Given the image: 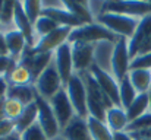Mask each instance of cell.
<instances>
[{
	"instance_id": "6da1fadb",
	"label": "cell",
	"mask_w": 151,
	"mask_h": 140,
	"mask_svg": "<svg viewBox=\"0 0 151 140\" xmlns=\"http://www.w3.org/2000/svg\"><path fill=\"white\" fill-rule=\"evenodd\" d=\"M84 83H85V89H87V108H88V117H94L97 120L106 118V112L109 108L113 107L111 101L107 98V95L100 89V86L97 85L96 79L93 77V75L90 72H84L79 73Z\"/></svg>"
},
{
	"instance_id": "7a4b0ae2",
	"label": "cell",
	"mask_w": 151,
	"mask_h": 140,
	"mask_svg": "<svg viewBox=\"0 0 151 140\" xmlns=\"http://www.w3.org/2000/svg\"><path fill=\"white\" fill-rule=\"evenodd\" d=\"M96 22L101 23L104 28H107L111 34H114L117 38H126L129 40L138 23L139 19L128 16V15H120V13H113V12H103L97 16Z\"/></svg>"
},
{
	"instance_id": "3957f363",
	"label": "cell",
	"mask_w": 151,
	"mask_h": 140,
	"mask_svg": "<svg viewBox=\"0 0 151 140\" xmlns=\"http://www.w3.org/2000/svg\"><path fill=\"white\" fill-rule=\"evenodd\" d=\"M119 38L111 34L107 28H104L99 22H93L88 25H82L79 28H75L70 31L69 44L73 43H85V44H93L96 45L97 43H103V41H110V43H116Z\"/></svg>"
},
{
	"instance_id": "277c9868",
	"label": "cell",
	"mask_w": 151,
	"mask_h": 140,
	"mask_svg": "<svg viewBox=\"0 0 151 140\" xmlns=\"http://www.w3.org/2000/svg\"><path fill=\"white\" fill-rule=\"evenodd\" d=\"M128 50L131 60L138 55L151 53V13L139 19L134 35L128 40Z\"/></svg>"
},
{
	"instance_id": "5b68a950",
	"label": "cell",
	"mask_w": 151,
	"mask_h": 140,
	"mask_svg": "<svg viewBox=\"0 0 151 140\" xmlns=\"http://www.w3.org/2000/svg\"><path fill=\"white\" fill-rule=\"evenodd\" d=\"M65 91L68 93L72 107L76 112V117L81 118H88V108H87V89H85V83L81 77V75L75 73L63 86Z\"/></svg>"
},
{
	"instance_id": "8992f818",
	"label": "cell",
	"mask_w": 151,
	"mask_h": 140,
	"mask_svg": "<svg viewBox=\"0 0 151 140\" xmlns=\"http://www.w3.org/2000/svg\"><path fill=\"white\" fill-rule=\"evenodd\" d=\"M32 85L38 93V96H41L47 101H50L59 91L63 89V82H62L53 61L46 67V70L37 77V80Z\"/></svg>"
},
{
	"instance_id": "52a82bcc",
	"label": "cell",
	"mask_w": 151,
	"mask_h": 140,
	"mask_svg": "<svg viewBox=\"0 0 151 140\" xmlns=\"http://www.w3.org/2000/svg\"><path fill=\"white\" fill-rule=\"evenodd\" d=\"M131 72V57L128 50V40L119 38L114 43L113 55H111V75L117 82L128 77Z\"/></svg>"
},
{
	"instance_id": "ba28073f",
	"label": "cell",
	"mask_w": 151,
	"mask_h": 140,
	"mask_svg": "<svg viewBox=\"0 0 151 140\" xmlns=\"http://www.w3.org/2000/svg\"><path fill=\"white\" fill-rule=\"evenodd\" d=\"M37 108H38V117H37V124L41 127V130L44 131V134L49 137V140H54L60 134V126L56 120V115L51 109L50 102L41 96L37 95L35 99Z\"/></svg>"
},
{
	"instance_id": "9c48e42d",
	"label": "cell",
	"mask_w": 151,
	"mask_h": 140,
	"mask_svg": "<svg viewBox=\"0 0 151 140\" xmlns=\"http://www.w3.org/2000/svg\"><path fill=\"white\" fill-rule=\"evenodd\" d=\"M103 12H113L120 15H128L137 19H142L151 13V1L139 0H122V1H104Z\"/></svg>"
},
{
	"instance_id": "30bf717a",
	"label": "cell",
	"mask_w": 151,
	"mask_h": 140,
	"mask_svg": "<svg viewBox=\"0 0 151 140\" xmlns=\"http://www.w3.org/2000/svg\"><path fill=\"white\" fill-rule=\"evenodd\" d=\"M49 102H50L51 109H53V112L56 115V120H57V123L60 126V130L65 129L76 117V112H75V109L72 107V102H70L68 93L65 91V88L56 93Z\"/></svg>"
},
{
	"instance_id": "8fae6325",
	"label": "cell",
	"mask_w": 151,
	"mask_h": 140,
	"mask_svg": "<svg viewBox=\"0 0 151 140\" xmlns=\"http://www.w3.org/2000/svg\"><path fill=\"white\" fill-rule=\"evenodd\" d=\"M51 61H53V53H35L32 51L31 47H27L25 53L22 54L18 63H21L29 70L32 76V83H34Z\"/></svg>"
},
{
	"instance_id": "7c38bea8",
	"label": "cell",
	"mask_w": 151,
	"mask_h": 140,
	"mask_svg": "<svg viewBox=\"0 0 151 140\" xmlns=\"http://www.w3.org/2000/svg\"><path fill=\"white\" fill-rule=\"evenodd\" d=\"M93 77L96 79L97 85L100 86V89L107 95V98L111 101V104L114 107H120V96H119V82L114 79V76L109 72H104L103 69L97 67L96 64H93V67L88 70Z\"/></svg>"
},
{
	"instance_id": "4fadbf2b",
	"label": "cell",
	"mask_w": 151,
	"mask_h": 140,
	"mask_svg": "<svg viewBox=\"0 0 151 140\" xmlns=\"http://www.w3.org/2000/svg\"><path fill=\"white\" fill-rule=\"evenodd\" d=\"M53 63L57 69V73L63 82V86L66 82L75 75L73 70V61H72V45L69 43L60 45L53 53Z\"/></svg>"
},
{
	"instance_id": "5bb4252c",
	"label": "cell",
	"mask_w": 151,
	"mask_h": 140,
	"mask_svg": "<svg viewBox=\"0 0 151 140\" xmlns=\"http://www.w3.org/2000/svg\"><path fill=\"white\" fill-rule=\"evenodd\" d=\"M72 45V61L75 73L88 72L94 64V45L85 43H73Z\"/></svg>"
},
{
	"instance_id": "9a60e30c",
	"label": "cell",
	"mask_w": 151,
	"mask_h": 140,
	"mask_svg": "<svg viewBox=\"0 0 151 140\" xmlns=\"http://www.w3.org/2000/svg\"><path fill=\"white\" fill-rule=\"evenodd\" d=\"M70 28L66 26H59L49 35L43 37L38 40V43L32 47V51L35 53H54L57 48L68 43L69 35H70Z\"/></svg>"
},
{
	"instance_id": "2e32d148",
	"label": "cell",
	"mask_w": 151,
	"mask_h": 140,
	"mask_svg": "<svg viewBox=\"0 0 151 140\" xmlns=\"http://www.w3.org/2000/svg\"><path fill=\"white\" fill-rule=\"evenodd\" d=\"M13 28L18 29L24 35L28 47L32 48V47L37 44V38H35V32H34V23L25 15V12H24V9L21 6V1H16L15 18H13Z\"/></svg>"
},
{
	"instance_id": "e0dca14e",
	"label": "cell",
	"mask_w": 151,
	"mask_h": 140,
	"mask_svg": "<svg viewBox=\"0 0 151 140\" xmlns=\"http://www.w3.org/2000/svg\"><path fill=\"white\" fill-rule=\"evenodd\" d=\"M63 140H93L87 120L81 117H75L65 129L60 131Z\"/></svg>"
},
{
	"instance_id": "ac0fdd59",
	"label": "cell",
	"mask_w": 151,
	"mask_h": 140,
	"mask_svg": "<svg viewBox=\"0 0 151 140\" xmlns=\"http://www.w3.org/2000/svg\"><path fill=\"white\" fill-rule=\"evenodd\" d=\"M43 15L51 18L59 26H66V28H70V29H75V28L82 26V23L63 4L60 7H47V9H43Z\"/></svg>"
},
{
	"instance_id": "d6986e66",
	"label": "cell",
	"mask_w": 151,
	"mask_h": 140,
	"mask_svg": "<svg viewBox=\"0 0 151 140\" xmlns=\"http://www.w3.org/2000/svg\"><path fill=\"white\" fill-rule=\"evenodd\" d=\"M104 123L107 124V127L113 131V133H117V131H126L128 126H129V120H128V115H126V111L125 108L122 107H111L107 109L106 112V118H104Z\"/></svg>"
},
{
	"instance_id": "ffe728a7",
	"label": "cell",
	"mask_w": 151,
	"mask_h": 140,
	"mask_svg": "<svg viewBox=\"0 0 151 140\" xmlns=\"http://www.w3.org/2000/svg\"><path fill=\"white\" fill-rule=\"evenodd\" d=\"M114 43L103 41L94 45V64L104 72L111 73V55H113Z\"/></svg>"
},
{
	"instance_id": "44dd1931",
	"label": "cell",
	"mask_w": 151,
	"mask_h": 140,
	"mask_svg": "<svg viewBox=\"0 0 151 140\" xmlns=\"http://www.w3.org/2000/svg\"><path fill=\"white\" fill-rule=\"evenodd\" d=\"M4 38H6V44H7V50H9V55L19 61V58L22 57V54L25 53V50L28 47L24 35L18 29L13 28V29L4 32Z\"/></svg>"
},
{
	"instance_id": "7402d4cb",
	"label": "cell",
	"mask_w": 151,
	"mask_h": 140,
	"mask_svg": "<svg viewBox=\"0 0 151 140\" xmlns=\"http://www.w3.org/2000/svg\"><path fill=\"white\" fill-rule=\"evenodd\" d=\"M63 6L82 23V25H88L96 22L94 13L91 10L90 1H63Z\"/></svg>"
},
{
	"instance_id": "603a6c76",
	"label": "cell",
	"mask_w": 151,
	"mask_h": 140,
	"mask_svg": "<svg viewBox=\"0 0 151 140\" xmlns=\"http://www.w3.org/2000/svg\"><path fill=\"white\" fill-rule=\"evenodd\" d=\"M37 95L38 93L35 91L34 85H10L7 98L16 99V101L22 102L24 105H29V104L35 102Z\"/></svg>"
},
{
	"instance_id": "cb8c5ba5",
	"label": "cell",
	"mask_w": 151,
	"mask_h": 140,
	"mask_svg": "<svg viewBox=\"0 0 151 140\" xmlns=\"http://www.w3.org/2000/svg\"><path fill=\"white\" fill-rule=\"evenodd\" d=\"M37 117H38L37 104L32 102V104L27 105L24 108V112L21 114V117L15 121V130H16V133L21 134L25 130H28L29 127H32L34 124H37Z\"/></svg>"
},
{
	"instance_id": "d4e9b609",
	"label": "cell",
	"mask_w": 151,
	"mask_h": 140,
	"mask_svg": "<svg viewBox=\"0 0 151 140\" xmlns=\"http://www.w3.org/2000/svg\"><path fill=\"white\" fill-rule=\"evenodd\" d=\"M128 77L138 93H148L151 91V70H131Z\"/></svg>"
},
{
	"instance_id": "484cf974",
	"label": "cell",
	"mask_w": 151,
	"mask_h": 140,
	"mask_svg": "<svg viewBox=\"0 0 151 140\" xmlns=\"http://www.w3.org/2000/svg\"><path fill=\"white\" fill-rule=\"evenodd\" d=\"M129 123L148 112V93H138L134 102L125 109Z\"/></svg>"
},
{
	"instance_id": "4316f807",
	"label": "cell",
	"mask_w": 151,
	"mask_h": 140,
	"mask_svg": "<svg viewBox=\"0 0 151 140\" xmlns=\"http://www.w3.org/2000/svg\"><path fill=\"white\" fill-rule=\"evenodd\" d=\"M87 124H88V129H90L93 140H113V131L107 127V124L103 120L88 117Z\"/></svg>"
},
{
	"instance_id": "83f0119b",
	"label": "cell",
	"mask_w": 151,
	"mask_h": 140,
	"mask_svg": "<svg viewBox=\"0 0 151 140\" xmlns=\"http://www.w3.org/2000/svg\"><path fill=\"white\" fill-rule=\"evenodd\" d=\"M119 96H120V107L122 108H128L134 99L138 96V92L135 91V88L132 86L129 77H125L123 80L119 82Z\"/></svg>"
},
{
	"instance_id": "f1b7e54d",
	"label": "cell",
	"mask_w": 151,
	"mask_h": 140,
	"mask_svg": "<svg viewBox=\"0 0 151 140\" xmlns=\"http://www.w3.org/2000/svg\"><path fill=\"white\" fill-rule=\"evenodd\" d=\"M15 7H16V1H3L1 10H0V25H1V31H10L13 29V18H15Z\"/></svg>"
},
{
	"instance_id": "f546056e",
	"label": "cell",
	"mask_w": 151,
	"mask_h": 140,
	"mask_svg": "<svg viewBox=\"0 0 151 140\" xmlns=\"http://www.w3.org/2000/svg\"><path fill=\"white\" fill-rule=\"evenodd\" d=\"M7 80L10 85H32V76L29 70L21 63L15 66V69L7 76Z\"/></svg>"
},
{
	"instance_id": "4dcf8cb0",
	"label": "cell",
	"mask_w": 151,
	"mask_h": 140,
	"mask_svg": "<svg viewBox=\"0 0 151 140\" xmlns=\"http://www.w3.org/2000/svg\"><path fill=\"white\" fill-rule=\"evenodd\" d=\"M57 28H59V25H57L51 18L46 16V15H41V16L37 19V22L34 23V32H35L37 43H38L40 38L49 35L50 32H53V31L57 29Z\"/></svg>"
},
{
	"instance_id": "1f68e13d",
	"label": "cell",
	"mask_w": 151,
	"mask_h": 140,
	"mask_svg": "<svg viewBox=\"0 0 151 140\" xmlns=\"http://www.w3.org/2000/svg\"><path fill=\"white\" fill-rule=\"evenodd\" d=\"M27 105H24L22 102L16 101V99H12V98H6L4 99V117L7 120H12V121H16L21 114L24 112V108Z\"/></svg>"
},
{
	"instance_id": "d6a6232c",
	"label": "cell",
	"mask_w": 151,
	"mask_h": 140,
	"mask_svg": "<svg viewBox=\"0 0 151 140\" xmlns=\"http://www.w3.org/2000/svg\"><path fill=\"white\" fill-rule=\"evenodd\" d=\"M151 130V112L148 111L147 114L141 115L139 118L134 120L129 123L126 131L131 133V134H135V133H141V131H147Z\"/></svg>"
},
{
	"instance_id": "836d02e7",
	"label": "cell",
	"mask_w": 151,
	"mask_h": 140,
	"mask_svg": "<svg viewBox=\"0 0 151 140\" xmlns=\"http://www.w3.org/2000/svg\"><path fill=\"white\" fill-rule=\"evenodd\" d=\"M21 6L32 23H35L37 19L43 15V1H21Z\"/></svg>"
},
{
	"instance_id": "e575fe53",
	"label": "cell",
	"mask_w": 151,
	"mask_h": 140,
	"mask_svg": "<svg viewBox=\"0 0 151 140\" xmlns=\"http://www.w3.org/2000/svg\"><path fill=\"white\" fill-rule=\"evenodd\" d=\"M19 136H21V140H49V137L44 134V131L41 130L38 124H34L32 127H29Z\"/></svg>"
},
{
	"instance_id": "d590c367",
	"label": "cell",
	"mask_w": 151,
	"mask_h": 140,
	"mask_svg": "<svg viewBox=\"0 0 151 140\" xmlns=\"http://www.w3.org/2000/svg\"><path fill=\"white\" fill-rule=\"evenodd\" d=\"M137 69L151 70V53L138 55V57L131 60V70H137Z\"/></svg>"
},
{
	"instance_id": "8d00e7d4",
	"label": "cell",
	"mask_w": 151,
	"mask_h": 140,
	"mask_svg": "<svg viewBox=\"0 0 151 140\" xmlns=\"http://www.w3.org/2000/svg\"><path fill=\"white\" fill-rule=\"evenodd\" d=\"M16 64H18V60L12 58L10 55H0V76L7 77Z\"/></svg>"
},
{
	"instance_id": "74e56055",
	"label": "cell",
	"mask_w": 151,
	"mask_h": 140,
	"mask_svg": "<svg viewBox=\"0 0 151 140\" xmlns=\"http://www.w3.org/2000/svg\"><path fill=\"white\" fill-rule=\"evenodd\" d=\"M15 133H16V130H15V121L7 120V118H4V120L0 121V139L1 137L12 136Z\"/></svg>"
},
{
	"instance_id": "f35d334b",
	"label": "cell",
	"mask_w": 151,
	"mask_h": 140,
	"mask_svg": "<svg viewBox=\"0 0 151 140\" xmlns=\"http://www.w3.org/2000/svg\"><path fill=\"white\" fill-rule=\"evenodd\" d=\"M9 80L6 76H0V101L6 99L7 98V92H9Z\"/></svg>"
},
{
	"instance_id": "ab89813d",
	"label": "cell",
	"mask_w": 151,
	"mask_h": 140,
	"mask_svg": "<svg viewBox=\"0 0 151 140\" xmlns=\"http://www.w3.org/2000/svg\"><path fill=\"white\" fill-rule=\"evenodd\" d=\"M113 140H134V136L128 131H117L113 133Z\"/></svg>"
},
{
	"instance_id": "60d3db41",
	"label": "cell",
	"mask_w": 151,
	"mask_h": 140,
	"mask_svg": "<svg viewBox=\"0 0 151 140\" xmlns=\"http://www.w3.org/2000/svg\"><path fill=\"white\" fill-rule=\"evenodd\" d=\"M0 55H9V50H7V44H6L4 32H0Z\"/></svg>"
},
{
	"instance_id": "b9f144b4",
	"label": "cell",
	"mask_w": 151,
	"mask_h": 140,
	"mask_svg": "<svg viewBox=\"0 0 151 140\" xmlns=\"http://www.w3.org/2000/svg\"><path fill=\"white\" fill-rule=\"evenodd\" d=\"M132 136H134V140H151V130L141 131V133H135Z\"/></svg>"
},
{
	"instance_id": "7bdbcfd3",
	"label": "cell",
	"mask_w": 151,
	"mask_h": 140,
	"mask_svg": "<svg viewBox=\"0 0 151 140\" xmlns=\"http://www.w3.org/2000/svg\"><path fill=\"white\" fill-rule=\"evenodd\" d=\"M4 118L6 117H4V99H3V101H0V121Z\"/></svg>"
},
{
	"instance_id": "ee69618b",
	"label": "cell",
	"mask_w": 151,
	"mask_h": 140,
	"mask_svg": "<svg viewBox=\"0 0 151 140\" xmlns=\"http://www.w3.org/2000/svg\"><path fill=\"white\" fill-rule=\"evenodd\" d=\"M0 140H21V136H19L18 133H15V134H12V136H7V137H1Z\"/></svg>"
},
{
	"instance_id": "f6af8a7d",
	"label": "cell",
	"mask_w": 151,
	"mask_h": 140,
	"mask_svg": "<svg viewBox=\"0 0 151 140\" xmlns=\"http://www.w3.org/2000/svg\"><path fill=\"white\" fill-rule=\"evenodd\" d=\"M148 111L151 112V91L148 92Z\"/></svg>"
},
{
	"instance_id": "bcb514c9",
	"label": "cell",
	"mask_w": 151,
	"mask_h": 140,
	"mask_svg": "<svg viewBox=\"0 0 151 140\" xmlns=\"http://www.w3.org/2000/svg\"><path fill=\"white\" fill-rule=\"evenodd\" d=\"M1 6H3V1H0V10H1Z\"/></svg>"
},
{
	"instance_id": "7dc6e473",
	"label": "cell",
	"mask_w": 151,
	"mask_h": 140,
	"mask_svg": "<svg viewBox=\"0 0 151 140\" xmlns=\"http://www.w3.org/2000/svg\"><path fill=\"white\" fill-rule=\"evenodd\" d=\"M0 32H3V31H1V25H0Z\"/></svg>"
}]
</instances>
